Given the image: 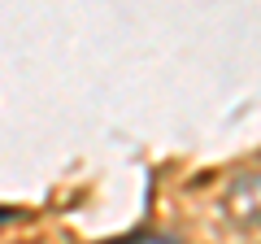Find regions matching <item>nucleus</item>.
Wrapping results in <instances>:
<instances>
[{
	"instance_id": "f257e3e1",
	"label": "nucleus",
	"mask_w": 261,
	"mask_h": 244,
	"mask_svg": "<svg viewBox=\"0 0 261 244\" xmlns=\"http://www.w3.org/2000/svg\"><path fill=\"white\" fill-rule=\"evenodd\" d=\"M109 244H174L170 235H130V240H109Z\"/></svg>"
}]
</instances>
